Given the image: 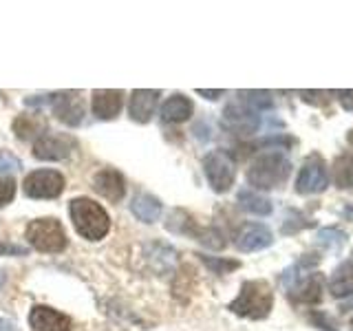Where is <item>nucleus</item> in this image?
I'll return each mask as SVG.
<instances>
[{"mask_svg": "<svg viewBox=\"0 0 353 331\" xmlns=\"http://www.w3.org/2000/svg\"><path fill=\"white\" fill-rule=\"evenodd\" d=\"M51 108L55 117L60 121H64L66 126H77L84 117V102L80 93L75 91H62V93H55L49 97Z\"/></svg>", "mask_w": 353, "mask_h": 331, "instance_id": "obj_9", "label": "nucleus"}, {"mask_svg": "<svg viewBox=\"0 0 353 331\" xmlns=\"http://www.w3.org/2000/svg\"><path fill=\"white\" fill-rule=\"evenodd\" d=\"M272 232L268 225L263 223H248L243 225L239 237H236V248L241 252H259V250H265L272 245Z\"/></svg>", "mask_w": 353, "mask_h": 331, "instance_id": "obj_11", "label": "nucleus"}, {"mask_svg": "<svg viewBox=\"0 0 353 331\" xmlns=\"http://www.w3.org/2000/svg\"><path fill=\"white\" fill-rule=\"evenodd\" d=\"M22 190L31 199H58L64 190V177L58 170H33L22 181Z\"/></svg>", "mask_w": 353, "mask_h": 331, "instance_id": "obj_6", "label": "nucleus"}, {"mask_svg": "<svg viewBox=\"0 0 353 331\" xmlns=\"http://www.w3.org/2000/svg\"><path fill=\"white\" fill-rule=\"evenodd\" d=\"M130 210H132V214H135L139 221H143V223H154V221L161 217V203H159V199L152 197V194H146V192L132 197Z\"/></svg>", "mask_w": 353, "mask_h": 331, "instance_id": "obj_17", "label": "nucleus"}, {"mask_svg": "<svg viewBox=\"0 0 353 331\" xmlns=\"http://www.w3.org/2000/svg\"><path fill=\"white\" fill-rule=\"evenodd\" d=\"M75 148V139L62 132H44L40 139L33 143V157L42 161H60L66 159Z\"/></svg>", "mask_w": 353, "mask_h": 331, "instance_id": "obj_8", "label": "nucleus"}, {"mask_svg": "<svg viewBox=\"0 0 353 331\" xmlns=\"http://www.w3.org/2000/svg\"><path fill=\"white\" fill-rule=\"evenodd\" d=\"M290 170H292L290 159H287L283 152L272 150V152L259 154V157L254 159V163L248 170V181L254 188H259V190H272V188L287 181Z\"/></svg>", "mask_w": 353, "mask_h": 331, "instance_id": "obj_3", "label": "nucleus"}, {"mask_svg": "<svg viewBox=\"0 0 353 331\" xmlns=\"http://www.w3.org/2000/svg\"><path fill=\"white\" fill-rule=\"evenodd\" d=\"M329 292L336 298H345L353 294V263L351 261L340 263L334 270V274H331V279H329Z\"/></svg>", "mask_w": 353, "mask_h": 331, "instance_id": "obj_18", "label": "nucleus"}, {"mask_svg": "<svg viewBox=\"0 0 353 331\" xmlns=\"http://www.w3.org/2000/svg\"><path fill=\"white\" fill-rule=\"evenodd\" d=\"M239 203H241L243 210H248V212L256 214V217H268L272 212L270 199H265V197L252 192V190H241L239 192Z\"/></svg>", "mask_w": 353, "mask_h": 331, "instance_id": "obj_20", "label": "nucleus"}, {"mask_svg": "<svg viewBox=\"0 0 353 331\" xmlns=\"http://www.w3.org/2000/svg\"><path fill=\"white\" fill-rule=\"evenodd\" d=\"M334 181L338 188H353V154H340L334 161Z\"/></svg>", "mask_w": 353, "mask_h": 331, "instance_id": "obj_21", "label": "nucleus"}, {"mask_svg": "<svg viewBox=\"0 0 353 331\" xmlns=\"http://www.w3.org/2000/svg\"><path fill=\"white\" fill-rule=\"evenodd\" d=\"M27 241L33 250L38 252H62L66 248V234L64 228L58 219L44 217V219H36L27 225Z\"/></svg>", "mask_w": 353, "mask_h": 331, "instance_id": "obj_4", "label": "nucleus"}, {"mask_svg": "<svg viewBox=\"0 0 353 331\" xmlns=\"http://www.w3.org/2000/svg\"><path fill=\"white\" fill-rule=\"evenodd\" d=\"M201 261L205 263V268H210L214 274H228L232 270L239 268V261H232V259H214V257H201Z\"/></svg>", "mask_w": 353, "mask_h": 331, "instance_id": "obj_24", "label": "nucleus"}, {"mask_svg": "<svg viewBox=\"0 0 353 331\" xmlns=\"http://www.w3.org/2000/svg\"><path fill=\"white\" fill-rule=\"evenodd\" d=\"M159 91H150V88H137V91L130 93V102H128V113L130 117L139 121V124H146L152 117L154 108H157V99Z\"/></svg>", "mask_w": 353, "mask_h": 331, "instance_id": "obj_13", "label": "nucleus"}, {"mask_svg": "<svg viewBox=\"0 0 353 331\" xmlns=\"http://www.w3.org/2000/svg\"><path fill=\"white\" fill-rule=\"evenodd\" d=\"M203 172L214 192H228L236 179V163L225 150H212L203 159Z\"/></svg>", "mask_w": 353, "mask_h": 331, "instance_id": "obj_5", "label": "nucleus"}, {"mask_svg": "<svg viewBox=\"0 0 353 331\" xmlns=\"http://www.w3.org/2000/svg\"><path fill=\"white\" fill-rule=\"evenodd\" d=\"M320 243L323 245H329V248H338L342 239H345V234H342L340 230H320V234H318Z\"/></svg>", "mask_w": 353, "mask_h": 331, "instance_id": "obj_27", "label": "nucleus"}, {"mask_svg": "<svg viewBox=\"0 0 353 331\" xmlns=\"http://www.w3.org/2000/svg\"><path fill=\"white\" fill-rule=\"evenodd\" d=\"M93 185H95V190L102 194L104 199H108V201H121L126 194V181H124V177H121V172L113 170V168H106V170H99L95 174V179H93Z\"/></svg>", "mask_w": 353, "mask_h": 331, "instance_id": "obj_12", "label": "nucleus"}, {"mask_svg": "<svg viewBox=\"0 0 353 331\" xmlns=\"http://www.w3.org/2000/svg\"><path fill=\"white\" fill-rule=\"evenodd\" d=\"M223 121H225V126H230L232 130H245V132L256 130V126H259L256 113L241 102L228 104L225 113H223Z\"/></svg>", "mask_w": 353, "mask_h": 331, "instance_id": "obj_15", "label": "nucleus"}, {"mask_svg": "<svg viewBox=\"0 0 353 331\" xmlns=\"http://www.w3.org/2000/svg\"><path fill=\"white\" fill-rule=\"evenodd\" d=\"M69 214L75 225V232L86 241H102L110 230V219L106 210L95 203L93 199L77 197L69 203Z\"/></svg>", "mask_w": 353, "mask_h": 331, "instance_id": "obj_1", "label": "nucleus"}, {"mask_svg": "<svg viewBox=\"0 0 353 331\" xmlns=\"http://www.w3.org/2000/svg\"><path fill=\"white\" fill-rule=\"evenodd\" d=\"M196 93L208 97V99H219L221 95H223V91H205V88H196Z\"/></svg>", "mask_w": 353, "mask_h": 331, "instance_id": "obj_30", "label": "nucleus"}, {"mask_svg": "<svg viewBox=\"0 0 353 331\" xmlns=\"http://www.w3.org/2000/svg\"><path fill=\"white\" fill-rule=\"evenodd\" d=\"M29 325L33 327V331H69L71 318L66 314H60L53 307L36 305L29 314Z\"/></svg>", "mask_w": 353, "mask_h": 331, "instance_id": "obj_10", "label": "nucleus"}, {"mask_svg": "<svg viewBox=\"0 0 353 331\" xmlns=\"http://www.w3.org/2000/svg\"><path fill=\"white\" fill-rule=\"evenodd\" d=\"M320 283H323V279H320L318 274L309 276V279L301 287H296V298H298V301H305V303H316V301H320V292H323Z\"/></svg>", "mask_w": 353, "mask_h": 331, "instance_id": "obj_23", "label": "nucleus"}, {"mask_svg": "<svg viewBox=\"0 0 353 331\" xmlns=\"http://www.w3.org/2000/svg\"><path fill=\"white\" fill-rule=\"evenodd\" d=\"M327 185H329V172H327L325 161L320 159L318 154L305 159L296 179V190L301 194H318V192H323Z\"/></svg>", "mask_w": 353, "mask_h": 331, "instance_id": "obj_7", "label": "nucleus"}, {"mask_svg": "<svg viewBox=\"0 0 353 331\" xmlns=\"http://www.w3.org/2000/svg\"><path fill=\"white\" fill-rule=\"evenodd\" d=\"M14 197H16V181L11 177H0V208L11 203Z\"/></svg>", "mask_w": 353, "mask_h": 331, "instance_id": "obj_26", "label": "nucleus"}, {"mask_svg": "<svg viewBox=\"0 0 353 331\" xmlns=\"http://www.w3.org/2000/svg\"><path fill=\"white\" fill-rule=\"evenodd\" d=\"M239 102L256 113V110H263V108H272L274 99L268 91H243L239 93Z\"/></svg>", "mask_w": 353, "mask_h": 331, "instance_id": "obj_22", "label": "nucleus"}, {"mask_svg": "<svg viewBox=\"0 0 353 331\" xmlns=\"http://www.w3.org/2000/svg\"><path fill=\"white\" fill-rule=\"evenodd\" d=\"M29 250L25 245H16V243H3L0 241V254L5 257H25Z\"/></svg>", "mask_w": 353, "mask_h": 331, "instance_id": "obj_28", "label": "nucleus"}, {"mask_svg": "<svg viewBox=\"0 0 353 331\" xmlns=\"http://www.w3.org/2000/svg\"><path fill=\"white\" fill-rule=\"evenodd\" d=\"M338 95H340L342 106L349 108V110H353V91H338Z\"/></svg>", "mask_w": 353, "mask_h": 331, "instance_id": "obj_29", "label": "nucleus"}, {"mask_svg": "<svg viewBox=\"0 0 353 331\" xmlns=\"http://www.w3.org/2000/svg\"><path fill=\"white\" fill-rule=\"evenodd\" d=\"M0 331H16V325L7 318H0Z\"/></svg>", "mask_w": 353, "mask_h": 331, "instance_id": "obj_31", "label": "nucleus"}, {"mask_svg": "<svg viewBox=\"0 0 353 331\" xmlns=\"http://www.w3.org/2000/svg\"><path fill=\"white\" fill-rule=\"evenodd\" d=\"M20 168H22V163L14 152L0 150V177H9V174L18 172Z\"/></svg>", "mask_w": 353, "mask_h": 331, "instance_id": "obj_25", "label": "nucleus"}, {"mask_svg": "<svg viewBox=\"0 0 353 331\" xmlns=\"http://www.w3.org/2000/svg\"><path fill=\"white\" fill-rule=\"evenodd\" d=\"M274 305V292L268 281H248L243 283L239 296L230 303V312L241 318L263 320L268 318Z\"/></svg>", "mask_w": 353, "mask_h": 331, "instance_id": "obj_2", "label": "nucleus"}, {"mask_svg": "<svg viewBox=\"0 0 353 331\" xmlns=\"http://www.w3.org/2000/svg\"><path fill=\"white\" fill-rule=\"evenodd\" d=\"M47 128V124H44V119L40 115H20L16 121H14V132L18 139H31V137H42L44 130Z\"/></svg>", "mask_w": 353, "mask_h": 331, "instance_id": "obj_19", "label": "nucleus"}, {"mask_svg": "<svg viewBox=\"0 0 353 331\" xmlns=\"http://www.w3.org/2000/svg\"><path fill=\"white\" fill-rule=\"evenodd\" d=\"M192 115V102L185 95H172L161 106V119L170 121V124H181Z\"/></svg>", "mask_w": 353, "mask_h": 331, "instance_id": "obj_16", "label": "nucleus"}, {"mask_svg": "<svg viewBox=\"0 0 353 331\" xmlns=\"http://www.w3.org/2000/svg\"><path fill=\"white\" fill-rule=\"evenodd\" d=\"M124 104V93L110 91V88H97L93 91V113L99 119H115Z\"/></svg>", "mask_w": 353, "mask_h": 331, "instance_id": "obj_14", "label": "nucleus"}, {"mask_svg": "<svg viewBox=\"0 0 353 331\" xmlns=\"http://www.w3.org/2000/svg\"><path fill=\"white\" fill-rule=\"evenodd\" d=\"M3 283H5V274H3V270H0V287H3Z\"/></svg>", "mask_w": 353, "mask_h": 331, "instance_id": "obj_32", "label": "nucleus"}]
</instances>
